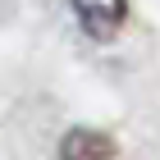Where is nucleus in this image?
Listing matches in <instances>:
<instances>
[{
  "label": "nucleus",
  "mask_w": 160,
  "mask_h": 160,
  "mask_svg": "<svg viewBox=\"0 0 160 160\" xmlns=\"http://www.w3.org/2000/svg\"><path fill=\"white\" fill-rule=\"evenodd\" d=\"M60 156L64 160H105V156H114V142L105 133H92V128H73V133L60 142Z\"/></svg>",
  "instance_id": "obj_2"
},
{
  "label": "nucleus",
  "mask_w": 160,
  "mask_h": 160,
  "mask_svg": "<svg viewBox=\"0 0 160 160\" xmlns=\"http://www.w3.org/2000/svg\"><path fill=\"white\" fill-rule=\"evenodd\" d=\"M73 14L87 37L110 41V37H119L123 18H128V0H73Z\"/></svg>",
  "instance_id": "obj_1"
}]
</instances>
